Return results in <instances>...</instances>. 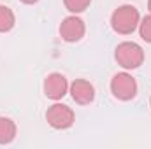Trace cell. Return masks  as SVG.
Instances as JSON below:
<instances>
[{
  "label": "cell",
  "instance_id": "ba28073f",
  "mask_svg": "<svg viewBox=\"0 0 151 149\" xmlns=\"http://www.w3.org/2000/svg\"><path fill=\"white\" fill-rule=\"evenodd\" d=\"M16 137V123L9 117H0V144H9Z\"/></svg>",
  "mask_w": 151,
  "mask_h": 149
},
{
  "label": "cell",
  "instance_id": "5b68a950",
  "mask_svg": "<svg viewBox=\"0 0 151 149\" xmlns=\"http://www.w3.org/2000/svg\"><path fill=\"white\" fill-rule=\"evenodd\" d=\"M69 91V82L65 79V75L53 72L44 79V95L51 100H60L67 95Z\"/></svg>",
  "mask_w": 151,
  "mask_h": 149
},
{
  "label": "cell",
  "instance_id": "6da1fadb",
  "mask_svg": "<svg viewBox=\"0 0 151 149\" xmlns=\"http://www.w3.org/2000/svg\"><path fill=\"white\" fill-rule=\"evenodd\" d=\"M139 21H141V16L134 5H121L111 16L113 30L116 34H121V35H130L139 27Z\"/></svg>",
  "mask_w": 151,
  "mask_h": 149
},
{
  "label": "cell",
  "instance_id": "30bf717a",
  "mask_svg": "<svg viewBox=\"0 0 151 149\" xmlns=\"http://www.w3.org/2000/svg\"><path fill=\"white\" fill-rule=\"evenodd\" d=\"M63 4H65V7L70 11V12H83V11H86L88 9V5L91 4V0H63Z\"/></svg>",
  "mask_w": 151,
  "mask_h": 149
},
{
  "label": "cell",
  "instance_id": "3957f363",
  "mask_svg": "<svg viewBox=\"0 0 151 149\" xmlns=\"http://www.w3.org/2000/svg\"><path fill=\"white\" fill-rule=\"evenodd\" d=\"M111 93L118 100H132L137 95V82L127 72H119L111 79Z\"/></svg>",
  "mask_w": 151,
  "mask_h": 149
},
{
  "label": "cell",
  "instance_id": "277c9868",
  "mask_svg": "<svg viewBox=\"0 0 151 149\" xmlns=\"http://www.w3.org/2000/svg\"><path fill=\"white\" fill-rule=\"evenodd\" d=\"M46 119L47 123L56 128V130H67L74 125L76 116L74 111L69 107V105H63V104H53L47 112H46Z\"/></svg>",
  "mask_w": 151,
  "mask_h": 149
},
{
  "label": "cell",
  "instance_id": "52a82bcc",
  "mask_svg": "<svg viewBox=\"0 0 151 149\" xmlns=\"http://www.w3.org/2000/svg\"><path fill=\"white\" fill-rule=\"evenodd\" d=\"M69 90H70V95H72L74 102L79 104V105H88L95 98V88L86 79H76L69 86Z\"/></svg>",
  "mask_w": 151,
  "mask_h": 149
},
{
  "label": "cell",
  "instance_id": "8992f818",
  "mask_svg": "<svg viewBox=\"0 0 151 149\" xmlns=\"http://www.w3.org/2000/svg\"><path fill=\"white\" fill-rule=\"evenodd\" d=\"M84 32H86V27H84V21L77 16H69L62 21L60 25V35L65 42H77L84 37Z\"/></svg>",
  "mask_w": 151,
  "mask_h": 149
},
{
  "label": "cell",
  "instance_id": "5bb4252c",
  "mask_svg": "<svg viewBox=\"0 0 151 149\" xmlns=\"http://www.w3.org/2000/svg\"><path fill=\"white\" fill-rule=\"evenodd\" d=\"M150 105H151V100H150Z\"/></svg>",
  "mask_w": 151,
  "mask_h": 149
},
{
  "label": "cell",
  "instance_id": "9c48e42d",
  "mask_svg": "<svg viewBox=\"0 0 151 149\" xmlns=\"http://www.w3.org/2000/svg\"><path fill=\"white\" fill-rule=\"evenodd\" d=\"M16 23V18H14V12L5 7V5H0V32H9L12 30Z\"/></svg>",
  "mask_w": 151,
  "mask_h": 149
},
{
  "label": "cell",
  "instance_id": "4fadbf2b",
  "mask_svg": "<svg viewBox=\"0 0 151 149\" xmlns=\"http://www.w3.org/2000/svg\"><path fill=\"white\" fill-rule=\"evenodd\" d=\"M148 7H150V12H151V0L148 2Z\"/></svg>",
  "mask_w": 151,
  "mask_h": 149
},
{
  "label": "cell",
  "instance_id": "8fae6325",
  "mask_svg": "<svg viewBox=\"0 0 151 149\" xmlns=\"http://www.w3.org/2000/svg\"><path fill=\"white\" fill-rule=\"evenodd\" d=\"M139 34H141L142 40H146V42L151 44V14L144 16L139 21Z\"/></svg>",
  "mask_w": 151,
  "mask_h": 149
},
{
  "label": "cell",
  "instance_id": "7a4b0ae2",
  "mask_svg": "<svg viewBox=\"0 0 151 149\" xmlns=\"http://www.w3.org/2000/svg\"><path fill=\"white\" fill-rule=\"evenodd\" d=\"M114 58H116L118 65H121L127 70H132V69H137V67L142 65V62H144V51H142V47L139 44L127 40V42L118 44Z\"/></svg>",
  "mask_w": 151,
  "mask_h": 149
},
{
  "label": "cell",
  "instance_id": "7c38bea8",
  "mask_svg": "<svg viewBox=\"0 0 151 149\" xmlns=\"http://www.w3.org/2000/svg\"><path fill=\"white\" fill-rule=\"evenodd\" d=\"M19 2H23V4H35L39 0H19Z\"/></svg>",
  "mask_w": 151,
  "mask_h": 149
}]
</instances>
